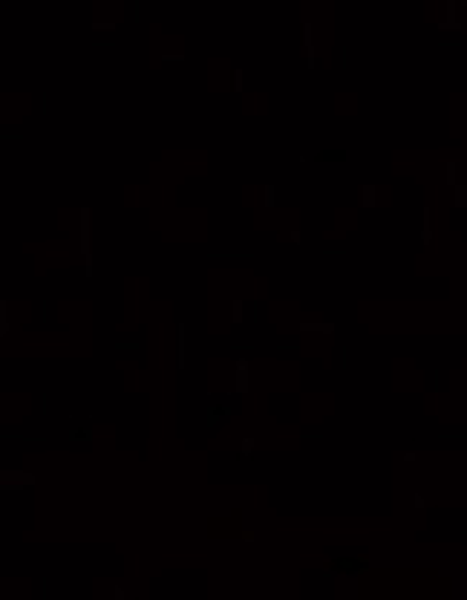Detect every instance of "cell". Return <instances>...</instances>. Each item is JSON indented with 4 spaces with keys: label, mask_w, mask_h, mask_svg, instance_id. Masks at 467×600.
Here are the masks:
<instances>
[{
    "label": "cell",
    "mask_w": 467,
    "mask_h": 600,
    "mask_svg": "<svg viewBox=\"0 0 467 600\" xmlns=\"http://www.w3.org/2000/svg\"><path fill=\"white\" fill-rule=\"evenodd\" d=\"M81 254H84V260H93V254H90V208H81Z\"/></svg>",
    "instance_id": "1"
},
{
    "label": "cell",
    "mask_w": 467,
    "mask_h": 600,
    "mask_svg": "<svg viewBox=\"0 0 467 600\" xmlns=\"http://www.w3.org/2000/svg\"><path fill=\"white\" fill-rule=\"evenodd\" d=\"M237 393H248V361L237 358Z\"/></svg>",
    "instance_id": "2"
},
{
    "label": "cell",
    "mask_w": 467,
    "mask_h": 600,
    "mask_svg": "<svg viewBox=\"0 0 467 600\" xmlns=\"http://www.w3.org/2000/svg\"><path fill=\"white\" fill-rule=\"evenodd\" d=\"M303 43L309 49V69H314V43H311V23H303Z\"/></svg>",
    "instance_id": "3"
},
{
    "label": "cell",
    "mask_w": 467,
    "mask_h": 600,
    "mask_svg": "<svg viewBox=\"0 0 467 600\" xmlns=\"http://www.w3.org/2000/svg\"><path fill=\"white\" fill-rule=\"evenodd\" d=\"M179 344H176V352H179V358H176V364L179 367H185V323H179Z\"/></svg>",
    "instance_id": "4"
},
{
    "label": "cell",
    "mask_w": 467,
    "mask_h": 600,
    "mask_svg": "<svg viewBox=\"0 0 467 600\" xmlns=\"http://www.w3.org/2000/svg\"><path fill=\"white\" fill-rule=\"evenodd\" d=\"M375 205V185H364V208Z\"/></svg>",
    "instance_id": "5"
},
{
    "label": "cell",
    "mask_w": 467,
    "mask_h": 600,
    "mask_svg": "<svg viewBox=\"0 0 467 600\" xmlns=\"http://www.w3.org/2000/svg\"><path fill=\"white\" fill-rule=\"evenodd\" d=\"M9 332V320H6V300L0 303V335H6Z\"/></svg>",
    "instance_id": "6"
},
{
    "label": "cell",
    "mask_w": 467,
    "mask_h": 600,
    "mask_svg": "<svg viewBox=\"0 0 467 600\" xmlns=\"http://www.w3.org/2000/svg\"><path fill=\"white\" fill-rule=\"evenodd\" d=\"M263 199H265V208H274V185H265V193H263Z\"/></svg>",
    "instance_id": "7"
},
{
    "label": "cell",
    "mask_w": 467,
    "mask_h": 600,
    "mask_svg": "<svg viewBox=\"0 0 467 600\" xmlns=\"http://www.w3.org/2000/svg\"><path fill=\"white\" fill-rule=\"evenodd\" d=\"M234 323H243V300H234Z\"/></svg>",
    "instance_id": "8"
},
{
    "label": "cell",
    "mask_w": 467,
    "mask_h": 600,
    "mask_svg": "<svg viewBox=\"0 0 467 600\" xmlns=\"http://www.w3.org/2000/svg\"><path fill=\"white\" fill-rule=\"evenodd\" d=\"M251 450H254V439H243V444H240V456H251Z\"/></svg>",
    "instance_id": "9"
},
{
    "label": "cell",
    "mask_w": 467,
    "mask_h": 600,
    "mask_svg": "<svg viewBox=\"0 0 467 600\" xmlns=\"http://www.w3.org/2000/svg\"><path fill=\"white\" fill-rule=\"evenodd\" d=\"M72 442H90V430H72Z\"/></svg>",
    "instance_id": "10"
},
{
    "label": "cell",
    "mask_w": 467,
    "mask_h": 600,
    "mask_svg": "<svg viewBox=\"0 0 467 600\" xmlns=\"http://www.w3.org/2000/svg\"><path fill=\"white\" fill-rule=\"evenodd\" d=\"M234 90H237V93H243V69H237V72H234Z\"/></svg>",
    "instance_id": "11"
},
{
    "label": "cell",
    "mask_w": 467,
    "mask_h": 600,
    "mask_svg": "<svg viewBox=\"0 0 467 600\" xmlns=\"http://www.w3.org/2000/svg\"><path fill=\"white\" fill-rule=\"evenodd\" d=\"M300 332H320V323H300Z\"/></svg>",
    "instance_id": "12"
},
{
    "label": "cell",
    "mask_w": 467,
    "mask_h": 600,
    "mask_svg": "<svg viewBox=\"0 0 467 600\" xmlns=\"http://www.w3.org/2000/svg\"><path fill=\"white\" fill-rule=\"evenodd\" d=\"M424 243H430V214H424Z\"/></svg>",
    "instance_id": "13"
},
{
    "label": "cell",
    "mask_w": 467,
    "mask_h": 600,
    "mask_svg": "<svg viewBox=\"0 0 467 600\" xmlns=\"http://www.w3.org/2000/svg\"><path fill=\"white\" fill-rule=\"evenodd\" d=\"M162 58H164V61H185V55H173V52H164Z\"/></svg>",
    "instance_id": "14"
},
{
    "label": "cell",
    "mask_w": 467,
    "mask_h": 600,
    "mask_svg": "<svg viewBox=\"0 0 467 600\" xmlns=\"http://www.w3.org/2000/svg\"><path fill=\"white\" fill-rule=\"evenodd\" d=\"M320 332H323V335H332V332H335V326H332V323H320Z\"/></svg>",
    "instance_id": "15"
},
{
    "label": "cell",
    "mask_w": 467,
    "mask_h": 600,
    "mask_svg": "<svg viewBox=\"0 0 467 600\" xmlns=\"http://www.w3.org/2000/svg\"><path fill=\"white\" fill-rule=\"evenodd\" d=\"M291 243H294V246H300V243H303V237H300V231H291Z\"/></svg>",
    "instance_id": "16"
},
{
    "label": "cell",
    "mask_w": 467,
    "mask_h": 600,
    "mask_svg": "<svg viewBox=\"0 0 467 600\" xmlns=\"http://www.w3.org/2000/svg\"><path fill=\"white\" fill-rule=\"evenodd\" d=\"M116 349H139V344H116Z\"/></svg>",
    "instance_id": "17"
}]
</instances>
